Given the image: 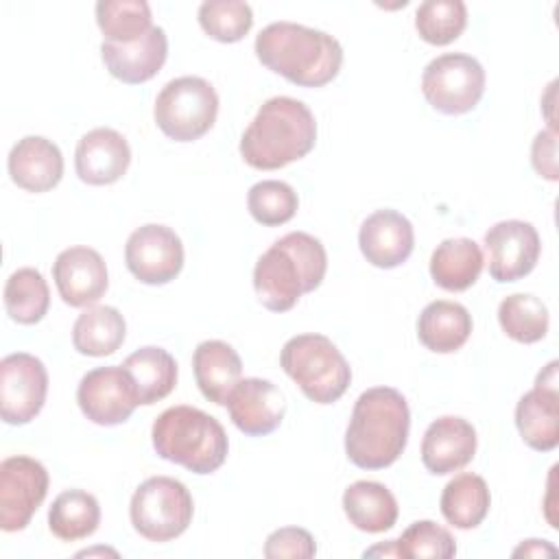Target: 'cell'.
I'll return each instance as SVG.
<instances>
[{"mask_svg": "<svg viewBox=\"0 0 559 559\" xmlns=\"http://www.w3.org/2000/svg\"><path fill=\"white\" fill-rule=\"evenodd\" d=\"M127 336V323L114 306H90L72 328V345L83 356H109Z\"/></svg>", "mask_w": 559, "mask_h": 559, "instance_id": "27", "label": "cell"}, {"mask_svg": "<svg viewBox=\"0 0 559 559\" xmlns=\"http://www.w3.org/2000/svg\"><path fill=\"white\" fill-rule=\"evenodd\" d=\"M469 334L472 314L456 301H430L417 319V336L421 345L435 354H452L461 349Z\"/></svg>", "mask_w": 559, "mask_h": 559, "instance_id": "24", "label": "cell"}, {"mask_svg": "<svg viewBox=\"0 0 559 559\" xmlns=\"http://www.w3.org/2000/svg\"><path fill=\"white\" fill-rule=\"evenodd\" d=\"M155 452L194 474L216 472L229 450L221 421L194 406L166 408L151 428Z\"/></svg>", "mask_w": 559, "mask_h": 559, "instance_id": "5", "label": "cell"}, {"mask_svg": "<svg viewBox=\"0 0 559 559\" xmlns=\"http://www.w3.org/2000/svg\"><path fill=\"white\" fill-rule=\"evenodd\" d=\"M124 262L142 284H168L183 269L181 238L166 225H142L127 238Z\"/></svg>", "mask_w": 559, "mask_h": 559, "instance_id": "13", "label": "cell"}, {"mask_svg": "<svg viewBox=\"0 0 559 559\" xmlns=\"http://www.w3.org/2000/svg\"><path fill=\"white\" fill-rule=\"evenodd\" d=\"M9 175L22 190L48 192L63 177V155L48 138L26 135L9 153Z\"/></svg>", "mask_w": 559, "mask_h": 559, "instance_id": "22", "label": "cell"}, {"mask_svg": "<svg viewBox=\"0 0 559 559\" xmlns=\"http://www.w3.org/2000/svg\"><path fill=\"white\" fill-rule=\"evenodd\" d=\"M395 546L397 557L404 559H450L456 555V544L450 531L432 520L413 522L400 539H395Z\"/></svg>", "mask_w": 559, "mask_h": 559, "instance_id": "37", "label": "cell"}, {"mask_svg": "<svg viewBox=\"0 0 559 559\" xmlns=\"http://www.w3.org/2000/svg\"><path fill=\"white\" fill-rule=\"evenodd\" d=\"M317 555L314 537L299 526H282L264 542V557L269 559H310Z\"/></svg>", "mask_w": 559, "mask_h": 559, "instance_id": "38", "label": "cell"}, {"mask_svg": "<svg viewBox=\"0 0 559 559\" xmlns=\"http://www.w3.org/2000/svg\"><path fill=\"white\" fill-rule=\"evenodd\" d=\"M531 162L539 177L548 181H557L559 166H557V133L552 129H544L535 135L531 144Z\"/></svg>", "mask_w": 559, "mask_h": 559, "instance_id": "39", "label": "cell"}, {"mask_svg": "<svg viewBox=\"0 0 559 559\" xmlns=\"http://www.w3.org/2000/svg\"><path fill=\"white\" fill-rule=\"evenodd\" d=\"M131 164V148L122 133L109 127L87 131L74 151V168L83 183H116Z\"/></svg>", "mask_w": 559, "mask_h": 559, "instance_id": "18", "label": "cell"}, {"mask_svg": "<svg viewBox=\"0 0 559 559\" xmlns=\"http://www.w3.org/2000/svg\"><path fill=\"white\" fill-rule=\"evenodd\" d=\"M325 271L328 253L321 240L306 231H290L255 262L253 288L266 310L286 312L301 295L321 286Z\"/></svg>", "mask_w": 559, "mask_h": 559, "instance_id": "3", "label": "cell"}, {"mask_svg": "<svg viewBox=\"0 0 559 559\" xmlns=\"http://www.w3.org/2000/svg\"><path fill=\"white\" fill-rule=\"evenodd\" d=\"M476 454L474 426L454 415L435 419L421 439V463L435 476L463 469Z\"/></svg>", "mask_w": 559, "mask_h": 559, "instance_id": "19", "label": "cell"}, {"mask_svg": "<svg viewBox=\"0 0 559 559\" xmlns=\"http://www.w3.org/2000/svg\"><path fill=\"white\" fill-rule=\"evenodd\" d=\"M483 264V251L472 238H448L430 255V275L439 288L461 293L476 284Z\"/></svg>", "mask_w": 559, "mask_h": 559, "instance_id": "25", "label": "cell"}, {"mask_svg": "<svg viewBox=\"0 0 559 559\" xmlns=\"http://www.w3.org/2000/svg\"><path fill=\"white\" fill-rule=\"evenodd\" d=\"M255 55L264 68L299 87H323L343 66L336 37L295 22H273L255 37Z\"/></svg>", "mask_w": 559, "mask_h": 559, "instance_id": "1", "label": "cell"}, {"mask_svg": "<svg viewBox=\"0 0 559 559\" xmlns=\"http://www.w3.org/2000/svg\"><path fill=\"white\" fill-rule=\"evenodd\" d=\"M555 552H557L555 546H550L544 539H526L522 546H518L513 550V557H520V555H524V557H542V555H555Z\"/></svg>", "mask_w": 559, "mask_h": 559, "instance_id": "40", "label": "cell"}, {"mask_svg": "<svg viewBox=\"0 0 559 559\" xmlns=\"http://www.w3.org/2000/svg\"><path fill=\"white\" fill-rule=\"evenodd\" d=\"M421 92L430 107L441 114H467L483 98L485 70L472 55H441L424 68Z\"/></svg>", "mask_w": 559, "mask_h": 559, "instance_id": "9", "label": "cell"}, {"mask_svg": "<svg viewBox=\"0 0 559 559\" xmlns=\"http://www.w3.org/2000/svg\"><path fill=\"white\" fill-rule=\"evenodd\" d=\"M557 360H550L515 406V426L524 443L537 452H550L559 443V389Z\"/></svg>", "mask_w": 559, "mask_h": 559, "instance_id": "15", "label": "cell"}, {"mask_svg": "<svg viewBox=\"0 0 559 559\" xmlns=\"http://www.w3.org/2000/svg\"><path fill=\"white\" fill-rule=\"evenodd\" d=\"M201 28L216 41H240L253 26V13L240 0H207L199 7Z\"/></svg>", "mask_w": 559, "mask_h": 559, "instance_id": "36", "label": "cell"}, {"mask_svg": "<svg viewBox=\"0 0 559 559\" xmlns=\"http://www.w3.org/2000/svg\"><path fill=\"white\" fill-rule=\"evenodd\" d=\"M411 411L391 386H373L358 395L345 432V454L360 469H384L406 448Z\"/></svg>", "mask_w": 559, "mask_h": 559, "instance_id": "2", "label": "cell"}, {"mask_svg": "<svg viewBox=\"0 0 559 559\" xmlns=\"http://www.w3.org/2000/svg\"><path fill=\"white\" fill-rule=\"evenodd\" d=\"M100 57L109 74L127 85L151 81L168 57V37L164 28L153 26L133 44H100Z\"/></svg>", "mask_w": 559, "mask_h": 559, "instance_id": "21", "label": "cell"}, {"mask_svg": "<svg viewBox=\"0 0 559 559\" xmlns=\"http://www.w3.org/2000/svg\"><path fill=\"white\" fill-rule=\"evenodd\" d=\"M83 415L98 426H118L140 406L135 384L122 365H107L87 371L76 389Z\"/></svg>", "mask_w": 559, "mask_h": 559, "instance_id": "12", "label": "cell"}, {"mask_svg": "<svg viewBox=\"0 0 559 559\" xmlns=\"http://www.w3.org/2000/svg\"><path fill=\"white\" fill-rule=\"evenodd\" d=\"M439 504L448 524L461 531H469L487 518L491 507V493L483 476L465 472L454 476L443 487Z\"/></svg>", "mask_w": 559, "mask_h": 559, "instance_id": "29", "label": "cell"}, {"mask_svg": "<svg viewBox=\"0 0 559 559\" xmlns=\"http://www.w3.org/2000/svg\"><path fill=\"white\" fill-rule=\"evenodd\" d=\"M100 524L98 500L83 489H68L52 500L48 511V526L61 542H76L90 537Z\"/></svg>", "mask_w": 559, "mask_h": 559, "instance_id": "30", "label": "cell"}, {"mask_svg": "<svg viewBox=\"0 0 559 559\" xmlns=\"http://www.w3.org/2000/svg\"><path fill=\"white\" fill-rule=\"evenodd\" d=\"M96 24L109 44H133L153 28L151 7L144 0L96 2Z\"/></svg>", "mask_w": 559, "mask_h": 559, "instance_id": "31", "label": "cell"}, {"mask_svg": "<svg viewBox=\"0 0 559 559\" xmlns=\"http://www.w3.org/2000/svg\"><path fill=\"white\" fill-rule=\"evenodd\" d=\"M358 245L369 264L378 269H395L411 258L415 231L404 214L395 210H378L360 225Z\"/></svg>", "mask_w": 559, "mask_h": 559, "instance_id": "20", "label": "cell"}, {"mask_svg": "<svg viewBox=\"0 0 559 559\" xmlns=\"http://www.w3.org/2000/svg\"><path fill=\"white\" fill-rule=\"evenodd\" d=\"M48 472L31 456H9L0 463V528L15 533L28 526L48 493Z\"/></svg>", "mask_w": 559, "mask_h": 559, "instance_id": "11", "label": "cell"}, {"mask_svg": "<svg viewBox=\"0 0 559 559\" xmlns=\"http://www.w3.org/2000/svg\"><path fill=\"white\" fill-rule=\"evenodd\" d=\"M343 511L347 520L365 533H384L397 522L395 496L376 480H356L343 493Z\"/></svg>", "mask_w": 559, "mask_h": 559, "instance_id": "26", "label": "cell"}, {"mask_svg": "<svg viewBox=\"0 0 559 559\" xmlns=\"http://www.w3.org/2000/svg\"><path fill=\"white\" fill-rule=\"evenodd\" d=\"M194 502L188 487L170 476H151L131 496L133 528L148 542H170L192 522Z\"/></svg>", "mask_w": 559, "mask_h": 559, "instance_id": "8", "label": "cell"}, {"mask_svg": "<svg viewBox=\"0 0 559 559\" xmlns=\"http://www.w3.org/2000/svg\"><path fill=\"white\" fill-rule=\"evenodd\" d=\"M227 411L240 432L249 437H264L282 424L286 415V400L271 380L245 378L231 389Z\"/></svg>", "mask_w": 559, "mask_h": 559, "instance_id": "17", "label": "cell"}, {"mask_svg": "<svg viewBox=\"0 0 559 559\" xmlns=\"http://www.w3.org/2000/svg\"><path fill=\"white\" fill-rule=\"evenodd\" d=\"M487 264L491 280L507 284L526 277L542 251L537 229L526 221H500L485 234Z\"/></svg>", "mask_w": 559, "mask_h": 559, "instance_id": "14", "label": "cell"}, {"mask_svg": "<svg viewBox=\"0 0 559 559\" xmlns=\"http://www.w3.org/2000/svg\"><path fill=\"white\" fill-rule=\"evenodd\" d=\"M498 321L509 338L531 345L548 332V308L535 295L515 293L500 301Z\"/></svg>", "mask_w": 559, "mask_h": 559, "instance_id": "33", "label": "cell"}, {"mask_svg": "<svg viewBox=\"0 0 559 559\" xmlns=\"http://www.w3.org/2000/svg\"><path fill=\"white\" fill-rule=\"evenodd\" d=\"M247 207L253 221H258L260 225L277 227L288 223L297 214L299 199L286 181L264 179L249 188Z\"/></svg>", "mask_w": 559, "mask_h": 559, "instance_id": "35", "label": "cell"}, {"mask_svg": "<svg viewBox=\"0 0 559 559\" xmlns=\"http://www.w3.org/2000/svg\"><path fill=\"white\" fill-rule=\"evenodd\" d=\"M280 365L314 404H334L352 382L349 362L323 334L288 338L282 347Z\"/></svg>", "mask_w": 559, "mask_h": 559, "instance_id": "6", "label": "cell"}, {"mask_svg": "<svg viewBox=\"0 0 559 559\" xmlns=\"http://www.w3.org/2000/svg\"><path fill=\"white\" fill-rule=\"evenodd\" d=\"M317 142V120L308 105L273 96L258 109L240 138L242 159L258 170H277L306 157Z\"/></svg>", "mask_w": 559, "mask_h": 559, "instance_id": "4", "label": "cell"}, {"mask_svg": "<svg viewBox=\"0 0 559 559\" xmlns=\"http://www.w3.org/2000/svg\"><path fill=\"white\" fill-rule=\"evenodd\" d=\"M218 96L210 81L201 76H179L168 81L155 98V124L175 142H194L216 122Z\"/></svg>", "mask_w": 559, "mask_h": 559, "instance_id": "7", "label": "cell"}, {"mask_svg": "<svg viewBox=\"0 0 559 559\" xmlns=\"http://www.w3.org/2000/svg\"><path fill=\"white\" fill-rule=\"evenodd\" d=\"M48 371L44 362L26 352L0 360V415L11 426L28 424L44 408Z\"/></svg>", "mask_w": 559, "mask_h": 559, "instance_id": "10", "label": "cell"}, {"mask_svg": "<svg viewBox=\"0 0 559 559\" xmlns=\"http://www.w3.org/2000/svg\"><path fill=\"white\" fill-rule=\"evenodd\" d=\"M52 280L59 297L72 308L96 304L109 286L105 260L92 247L63 249L52 264Z\"/></svg>", "mask_w": 559, "mask_h": 559, "instance_id": "16", "label": "cell"}, {"mask_svg": "<svg viewBox=\"0 0 559 559\" xmlns=\"http://www.w3.org/2000/svg\"><path fill=\"white\" fill-rule=\"evenodd\" d=\"M48 306L50 290L37 269L24 266L9 275L4 284V308L13 321L22 325H33L44 319Z\"/></svg>", "mask_w": 559, "mask_h": 559, "instance_id": "32", "label": "cell"}, {"mask_svg": "<svg viewBox=\"0 0 559 559\" xmlns=\"http://www.w3.org/2000/svg\"><path fill=\"white\" fill-rule=\"evenodd\" d=\"M122 367L131 376L138 400L144 406L164 400L177 384V362L162 347H140L131 356H127Z\"/></svg>", "mask_w": 559, "mask_h": 559, "instance_id": "28", "label": "cell"}, {"mask_svg": "<svg viewBox=\"0 0 559 559\" xmlns=\"http://www.w3.org/2000/svg\"><path fill=\"white\" fill-rule=\"evenodd\" d=\"M467 26V7L461 0H426L415 11L419 37L432 46H448Z\"/></svg>", "mask_w": 559, "mask_h": 559, "instance_id": "34", "label": "cell"}, {"mask_svg": "<svg viewBox=\"0 0 559 559\" xmlns=\"http://www.w3.org/2000/svg\"><path fill=\"white\" fill-rule=\"evenodd\" d=\"M192 369L203 397L218 406H227V397L242 376L238 352L225 341H203L192 354Z\"/></svg>", "mask_w": 559, "mask_h": 559, "instance_id": "23", "label": "cell"}]
</instances>
